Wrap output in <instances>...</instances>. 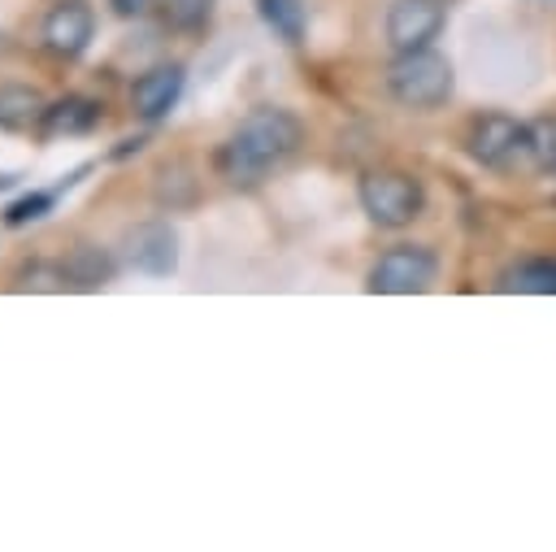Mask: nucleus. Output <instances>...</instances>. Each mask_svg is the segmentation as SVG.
Instances as JSON below:
<instances>
[{
    "instance_id": "1a4fd4ad",
    "label": "nucleus",
    "mask_w": 556,
    "mask_h": 552,
    "mask_svg": "<svg viewBox=\"0 0 556 552\" xmlns=\"http://www.w3.org/2000/svg\"><path fill=\"white\" fill-rule=\"evenodd\" d=\"M182 83H187V70L178 61H161L152 70H143L135 83H130V109L139 122H161L174 113L178 96H182Z\"/></svg>"
},
{
    "instance_id": "f3484780",
    "label": "nucleus",
    "mask_w": 556,
    "mask_h": 552,
    "mask_svg": "<svg viewBox=\"0 0 556 552\" xmlns=\"http://www.w3.org/2000/svg\"><path fill=\"white\" fill-rule=\"evenodd\" d=\"M52 200H56V191H30V196H22V200H13V204H9L4 222H9V226H26V222H39V217L52 209Z\"/></svg>"
},
{
    "instance_id": "dca6fc26",
    "label": "nucleus",
    "mask_w": 556,
    "mask_h": 552,
    "mask_svg": "<svg viewBox=\"0 0 556 552\" xmlns=\"http://www.w3.org/2000/svg\"><path fill=\"white\" fill-rule=\"evenodd\" d=\"M22 287H35V291H65L70 278H65V265L61 261H30L22 269Z\"/></svg>"
},
{
    "instance_id": "f8f14e48",
    "label": "nucleus",
    "mask_w": 556,
    "mask_h": 552,
    "mask_svg": "<svg viewBox=\"0 0 556 552\" xmlns=\"http://www.w3.org/2000/svg\"><path fill=\"white\" fill-rule=\"evenodd\" d=\"M500 291L517 296H556V261L547 256H526L500 274Z\"/></svg>"
},
{
    "instance_id": "39448f33",
    "label": "nucleus",
    "mask_w": 556,
    "mask_h": 552,
    "mask_svg": "<svg viewBox=\"0 0 556 552\" xmlns=\"http://www.w3.org/2000/svg\"><path fill=\"white\" fill-rule=\"evenodd\" d=\"M465 148L482 170H526V122L508 113H478Z\"/></svg>"
},
{
    "instance_id": "4468645a",
    "label": "nucleus",
    "mask_w": 556,
    "mask_h": 552,
    "mask_svg": "<svg viewBox=\"0 0 556 552\" xmlns=\"http://www.w3.org/2000/svg\"><path fill=\"white\" fill-rule=\"evenodd\" d=\"M526 170L556 174V117L526 122Z\"/></svg>"
},
{
    "instance_id": "2eb2a0df",
    "label": "nucleus",
    "mask_w": 556,
    "mask_h": 552,
    "mask_svg": "<svg viewBox=\"0 0 556 552\" xmlns=\"http://www.w3.org/2000/svg\"><path fill=\"white\" fill-rule=\"evenodd\" d=\"M213 4L217 0H161L156 9L165 17V26H174V30H200V26H208Z\"/></svg>"
},
{
    "instance_id": "ddd939ff",
    "label": "nucleus",
    "mask_w": 556,
    "mask_h": 552,
    "mask_svg": "<svg viewBox=\"0 0 556 552\" xmlns=\"http://www.w3.org/2000/svg\"><path fill=\"white\" fill-rule=\"evenodd\" d=\"M261 9V22L282 39V43H304V30H308V9L304 0H256Z\"/></svg>"
},
{
    "instance_id": "9d476101",
    "label": "nucleus",
    "mask_w": 556,
    "mask_h": 552,
    "mask_svg": "<svg viewBox=\"0 0 556 552\" xmlns=\"http://www.w3.org/2000/svg\"><path fill=\"white\" fill-rule=\"evenodd\" d=\"M96 122H100V104L87 100V96L52 100V104H43V113H39L43 135H83V130H91Z\"/></svg>"
},
{
    "instance_id": "0eeeda50",
    "label": "nucleus",
    "mask_w": 556,
    "mask_h": 552,
    "mask_svg": "<svg viewBox=\"0 0 556 552\" xmlns=\"http://www.w3.org/2000/svg\"><path fill=\"white\" fill-rule=\"evenodd\" d=\"M39 39L52 57L61 61H74L91 48L96 39V9L87 0H56L48 13H43V26H39Z\"/></svg>"
},
{
    "instance_id": "9b49d317",
    "label": "nucleus",
    "mask_w": 556,
    "mask_h": 552,
    "mask_svg": "<svg viewBox=\"0 0 556 552\" xmlns=\"http://www.w3.org/2000/svg\"><path fill=\"white\" fill-rule=\"evenodd\" d=\"M61 265H65L70 287H78V291H96V287L113 283V274H117V261L96 243H78Z\"/></svg>"
},
{
    "instance_id": "20e7f679",
    "label": "nucleus",
    "mask_w": 556,
    "mask_h": 552,
    "mask_svg": "<svg viewBox=\"0 0 556 552\" xmlns=\"http://www.w3.org/2000/svg\"><path fill=\"white\" fill-rule=\"evenodd\" d=\"M434 278H439V256L426 243H395L369 265L365 287L374 296H421L430 291Z\"/></svg>"
},
{
    "instance_id": "f257e3e1",
    "label": "nucleus",
    "mask_w": 556,
    "mask_h": 552,
    "mask_svg": "<svg viewBox=\"0 0 556 552\" xmlns=\"http://www.w3.org/2000/svg\"><path fill=\"white\" fill-rule=\"evenodd\" d=\"M300 143H304V122L291 109L261 104L222 139L213 165L230 187H261L282 161L295 156Z\"/></svg>"
},
{
    "instance_id": "f03ea898",
    "label": "nucleus",
    "mask_w": 556,
    "mask_h": 552,
    "mask_svg": "<svg viewBox=\"0 0 556 552\" xmlns=\"http://www.w3.org/2000/svg\"><path fill=\"white\" fill-rule=\"evenodd\" d=\"M387 91L395 104L413 109V113H430L443 109L456 91V74L452 61L434 48H417V52H395L387 65Z\"/></svg>"
},
{
    "instance_id": "7ed1b4c3",
    "label": "nucleus",
    "mask_w": 556,
    "mask_h": 552,
    "mask_svg": "<svg viewBox=\"0 0 556 552\" xmlns=\"http://www.w3.org/2000/svg\"><path fill=\"white\" fill-rule=\"evenodd\" d=\"M356 200L365 209V217L382 230H404L421 217L426 209V191L413 174L404 170H369L361 183H356Z\"/></svg>"
},
{
    "instance_id": "423d86ee",
    "label": "nucleus",
    "mask_w": 556,
    "mask_h": 552,
    "mask_svg": "<svg viewBox=\"0 0 556 552\" xmlns=\"http://www.w3.org/2000/svg\"><path fill=\"white\" fill-rule=\"evenodd\" d=\"M122 252H126V265L135 274H148V278H169L178 269V230L161 217L152 222H139L126 230L122 239Z\"/></svg>"
},
{
    "instance_id": "6e6552de",
    "label": "nucleus",
    "mask_w": 556,
    "mask_h": 552,
    "mask_svg": "<svg viewBox=\"0 0 556 552\" xmlns=\"http://www.w3.org/2000/svg\"><path fill=\"white\" fill-rule=\"evenodd\" d=\"M443 22H447L443 0H391V9H387V43H391V52L434 48Z\"/></svg>"
},
{
    "instance_id": "a211bd4d",
    "label": "nucleus",
    "mask_w": 556,
    "mask_h": 552,
    "mask_svg": "<svg viewBox=\"0 0 556 552\" xmlns=\"http://www.w3.org/2000/svg\"><path fill=\"white\" fill-rule=\"evenodd\" d=\"M161 0H109V9L117 13V17H143V13H152Z\"/></svg>"
}]
</instances>
